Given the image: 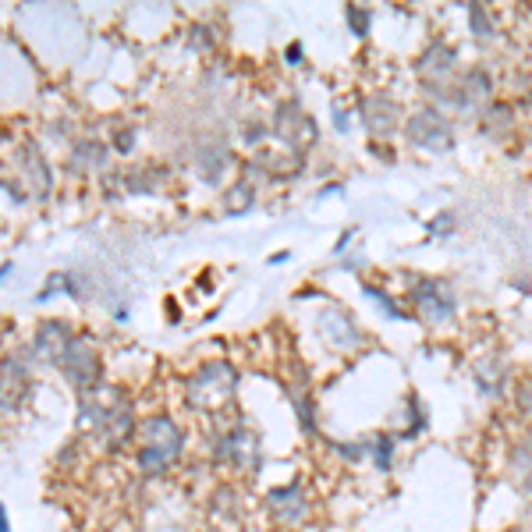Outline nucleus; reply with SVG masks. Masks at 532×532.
<instances>
[{
  "mask_svg": "<svg viewBox=\"0 0 532 532\" xmlns=\"http://www.w3.org/2000/svg\"><path fill=\"white\" fill-rule=\"evenodd\" d=\"M78 415L89 430L97 433L100 447H107V451H118L135 430L132 404L118 387H93L89 394H82Z\"/></svg>",
  "mask_w": 532,
  "mask_h": 532,
  "instance_id": "f257e3e1",
  "label": "nucleus"
},
{
  "mask_svg": "<svg viewBox=\"0 0 532 532\" xmlns=\"http://www.w3.org/2000/svg\"><path fill=\"white\" fill-rule=\"evenodd\" d=\"M238 391V369L231 363H206L185 380V401L200 412H217L234 398Z\"/></svg>",
  "mask_w": 532,
  "mask_h": 532,
  "instance_id": "f03ea898",
  "label": "nucleus"
},
{
  "mask_svg": "<svg viewBox=\"0 0 532 532\" xmlns=\"http://www.w3.org/2000/svg\"><path fill=\"white\" fill-rule=\"evenodd\" d=\"M213 458L224 466L238 468V472H260L263 468V440L249 423H238L231 430H224L217 436Z\"/></svg>",
  "mask_w": 532,
  "mask_h": 532,
  "instance_id": "7ed1b4c3",
  "label": "nucleus"
},
{
  "mask_svg": "<svg viewBox=\"0 0 532 532\" xmlns=\"http://www.w3.org/2000/svg\"><path fill=\"white\" fill-rule=\"evenodd\" d=\"M404 132L412 138V146H419V149H426V153H447L451 146H455V128H451V121L440 114V110H415L412 118H408V125H404Z\"/></svg>",
  "mask_w": 532,
  "mask_h": 532,
  "instance_id": "20e7f679",
  "label": "nucleus"
},
{
  "mask_svg": "<svg viewBox=\"0 0 532 532\" xmlns=\"http://www.w3.org/2000/svg\"><path fill=\"white\" fill-rule=\"evenodd\" d=\"M61 369H65V376L82 394H89L93 387H100V355H97V344L89 337H75L67 344L65 359H61Z\"/></svg>",
  "mask_w": 532,
  "mask_h": 532,
  "instance_id": "39448f33",
  "label": "nucleus"
},
{
  "mask_svg": "<svg viewBox=\"0 0 532 532\" xmlns=\"http://www.w3.org/2000/svg\"><path fill=\"white\" fill-rule=\"evenodd\" d=\"M263 504H266V515H270L277 526H288V529L302 526V522L309 518V507H312L302 483H288V486H273V490H266Z\"/></svg>",
  "mask_w": 532,
  "mask_h": 532,
  "instance_id": "423d86ee",
  "label": "nucleus"
},
{
  "mask_svg": "<svg viewBox=\"0 0 532 532\" xmlns=\"http://www.w3.org/2000/svg\"><path fill=\"white\" fill-rule=\"evenodd\" d=\"M412 305L426 323H447L455 316V292L440 281H415L412 284Z\"/></svg>",
  "mask_w": 532,
  "mask_h": 532,
  "instance_id": "0eeeda50",
  "label": "nucleus"
},
{
  "mask_svg": "<svg viewBox=\"0 0 532 532\" xmlns=\"http://www.w3.org/2000/svg\"><path fill=\"white\" fill-rule=\"evenodd\" d=\"M138 440H142V447L164 451L167 458H174V462L185 455V433H181V426H178L170 415H164V412L138 423Z\"/></svg>",
  "mask_w": 532,
  "mask_h": 532,
  "instance_id": "6e6552de",
  "label": "nucleus"
},
{
  "mask_svg": "<svg viewBox=\"0 0 532 532\" xmlns=\"http://www.w3.org/2000/svg\"><path fill=\"white\" fill-rule=\"evenodd\" d=\"M273 132L281 135L288 146H309V142H316V125H312V118L302 110L299 103H281L277 107V114H273Z\"/></svg>",
  "mask_w": 532,
  "mask_h": 532,
  "instance_id": "1a4fd4ad",
  "label": "nucleus"
},
{
  "mask_svg": "<svg viewBox=\"0 0 532 532\" xmlns=\"http://www.w3.org/2000/svg\"><path fill=\"white\" fill-rule=\"evenodd\" d=\"M359 114H363V125L369 128V135H391L398 128V118H401V107L391 97H384V93H376V97H366L363 107H359Z\"/></svg>",
  "mask_w": 532,
  "mask_h": 532,
  "instance_id": "9d476101",
  "label": "nucleus"
},
{
  "mask_svg": "<svg viewBox=\"0 0 532 532\" xmlns=\"http://www.w3.org/2000/svg\"><path fill=\"white\" fill-rule=\"evenodd\" d=\"M71 341H75V337H71V331H67L61 320H46V323L36 331V355H39L43 363H57V366H61V359H65Z\"/></svg>",
  "mask_w": 532,
  "mask_h": 532,
  "instance_id": "9b49d317",
  "label": "nucleus"
},
{
  "mask_svg": "<svg viewBox=\"0 0 532 532\" xmlns=\"http://www.w3.org/2000/svg\"><path fill=\"white\" fill-rule=\"evenodd\" d=\"M320 331H323V337L331 341L333 348H359V327L352 323V316L348 312H341V309H327L323 316H320Z\"/></svg>",
  "mask_w": 532,
  "mask_h": 532,
  "instance_id": "f8f14e48",
  "label": "nucleus"
},
{
  "mask_svg": "<svg viewBox=\"0 0 532 532\" xmlns=\"http://www.w3.org/2000/svg\"><path fill=\"white\" fill-rule=\"evenodd\" d=\"M419 71L426 78H433V86H440V78H447L455 71V50L447 43H433L430 50L423 54V61H419Z\"/></svg>",
  "mask_w": 532,
  "mask_h": 532,
  "instance_id": "ddd939ff",
  "label": "nucleus"
},
{
  "mask_svg": "<svg viewBox=\"0 0 532 532\" xmlns=\"http://www.w3.org/2000/svg\"><path fill=\"white\" fill-rule=\"evenodd\" d=\"M174 466H178L174 458H167L164 451H153V447H138V455H135V468H138L146 479H160V476H167Z\"/></svg>",
  "mask_w": 532,
  "mask_h": 532,
  "instance_id": "4468645a",
  "label": "nucleus"
},
{
  "mask_svg": "<svg viewBox=\"0 0 532 532\" xmlns=\"http://www.w3.org/2000/svg\"><path fill=\"white\" fill-rule=\"evenodd\" d=\"M490 89H494V82H490L486 71H468L466 86H462V93H458V107H472L476 100H486Z\"/></svg>",
  "mask_w": 532,
  "mask_h": 532,
  "instance_id": "2eb2a0df",
  "label": "nucleus"
},
{
  "mask_svg": "<svg viewBox=\"0 0 532 532\" xmlns=\"http://www.w3.org/2000/svg\"><path fill=\"white\" fill-rule=\"evenodd\" d=\"M394 444H398L394 433H376V436H373L369 458H373V466L380 468V472H391V468H394Z\"/></svg>",
  "mask_w": 532,
  "mask_h": 532,
  "instance_id": "dca6fc26",
  "label": "nucleus"
},
{
  "mask_svg": "<svg viewBox=\"0 0 532 532\" xmlns=\"http://www.w3.org/2000/svg\"><path fill=\"white\" fill-rule=\"evenodd\" d=\"M22 164L33 167V174H29V178L36 181V192H39V196H46V192H50V170H46V160L39 157V149H36V146H26Z\"/></svg>",
  "mask_w": 532,
  "mask_h": 532,
  "instance_id": "f3484780",
  "label": "nucleus"
},
{
  "mask_svg": "<svg viewBox=\"0 0 532 532\" xmlns=\"http://www.w3.org/2000/svg\"><path fill=\"white\" fill-rule=\"evenodd\" d=\"M224 164H228V149L224 146H202L200 149V170H202V178H217L220 170H224Z\"/></svg>",
  "mask_w": 532,
  "mask_h": 532,
  "instance_id": "a211bd4d",
  "label": "nucleus"
},
{
  "mask_svg": "<svg viewBox=\"0 0 532 532\" xmlns=\"http://www.w3.org/2000/svg\"><path fill=\"white\" fill-rule=\"evenodd\" d=\"M476 384H479V391L486 394V398H500V384H504V373L500 366H476Z\"/></svg>",
  "mask_w": 532,
  "mask_h": 532,
  "instance_id": "6ab92c4d",
  "label": "nucleus"
},
{
  "mask_svg": "<svg viewBox=\"0 0 532 532\" xmlns=\"http://www.w3.org/2000/svg\"><path fill=\"white\" fill-rule=\"evenodd\" d=\"M67 164H75V167H100L103 164V146H97V142H82Z\"/></svg>",
  "mask_w": 532,
  "mask_h": 532,
  "instance_id": "aec40b11",
  "label": "nucleus"
},
{
  "mask_svg": "<svg viewBox=\"0 0 532 532\" xmlns=\"http://www.w3.org/2000/svg\"><path fill=\"white\" fill-rule=\"evenodd\" d=\"M426 426H430V419L423 412V401L408 398V430H404V436H419V433H426Z\"/></svg>",
  "mask_w": 532,
  "mask_h": 532,
  "instance_id": "412c9836",
  "label": "nucleus"
},
{
  "mask_svg": "<svg viewBox=\"0 0 532 532\" xmlns=\"http://www.w3.org/2000/svg\"><path fill=\"white\" fill-rule=\"evenodd\" d=\"M366 295H369L373 302H376L380 309H387V316H391V320H408V316H404V309H401L398 302L391 299L387 292H380V288H373V284H366Z\"/></svg>",
  "mask_w": 532,
  "mask_h": 532,
  "instance_id": "4be33fe9",
  "label": "nucleus"
},
{
  "mask_svg": "<svg viewBox=\"0 0 532 532\" xmlns=\"http://www.w3.org/2000/svg\"><path fill=\"white\" fill-rule=\"evenodd\" d=\"M295 415H299V426H302V433H316V415H312V398L309 394H299L295 398Z\"/></svg>",
  "mask_w": 532,
  "mask_h": 532,
  "instance_id": "5701e85b",
  "label": "nucleus"
},
{
  "mask_svg": "<svg viewBox=\"0 0 532 532\" xmlns=\"http://www.w3.org/2000/svg\"><path fill=\"white\" fill-rule=\"evenodd\" d=\"M348 26L355 36H366L369 33V11L359 7V4H348Z\"/></svg>",
  "mask_w": 532,
  "mask_h": 532,
  "instance_id": "b1692460",
  "label": "nucleus"
},
{
  "mask_svg": "<svg viewBox=\"0 0 532 532\" xmlns=\"http://www.w3.org/2000/svg\"><path fill=\"white\" fill-rule=\"evenodd\" d=\"M468 22H472V29H476V36H494V29H490V22H486V11H483L479 4H468Z\"/></svg>",
  "mask_w": 532,
  "mask_h": 532,
  "instance_id": "393cba45",
  "label": "nucleus"
},
{
  "mask_svg": "<svg viewBox=\"0 0 532 532\" xmlns=\"http://www.w3.org/2000/svg\"><path fill=\"white\" fill-rule=\"evenodd\" d=\"M228 202H231V206H228V213H238V206H241V210H249V202H252V189H249V185H238L231 196H228Z\"/></svg>",
  "mask_w": 532,
  "mask_h": 532,
  "instance_id": "a878e982",
  "label": "nucleus"
},
{
  "mask_svg": "<svg viewBox=\"0 0 532 532\" xmlns=\"http://www.w3.org/2000/svg\"><path fill=\"white\" fill-rule=\"evenodd\" d=\"M515 398H518V412H522V415H532V380H526V384L518 387Z\"/></svg>",
  "mask_w": 532,
  "mask_h": 532,
  "instance_id": "bb28decb",
  "label": "nucleus"
},
{
  "mask_svg": "<svg viewBox=\"0 0 532 532\" xmlns=\"http://www.w3.org/2000/svg\"><path fill=\"white\" fill-rule=\"evenodd\" d=\"M288 65H302V43H292V46H288Z\"/></svg>",
  "mask_w": 532,
  "mask_h": 532,
  "instance_id": "cd10ccee",
  "label": "nucleus"
},
{
  "mask_svg": "<svg viewBox=\"0 0 532 532\" xmlns=\"http://www.w3.org/2000/svg\"><path fill=\"white\" fill-rule=\"evenodd\" d=\"M333 128H337V132H348V114L337 110V114H333Z\"/></svg>",
  "mask_w": 532,
  "mask_h": 532,
  "instance_id": "c85d7f7f",
  "label": "nucleus"
},
{
  "mask_svg": "<svg viewBox=\"0 0 532 532\" xmlns=\"http://www.w3.org/2000/svg\"><path fill=\"white\" fill-rule=\"evenodd\" d=\"M0 532H11V518H7V507H0Z\"/></svg>",
  "mask_w": 532,
  "mask_h": 532,
  "instance_id": "c756f323",
  "label": "nucleus"
}]
</instances>
